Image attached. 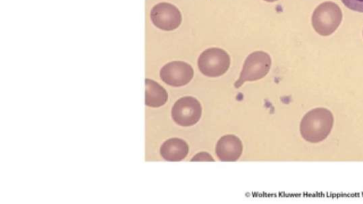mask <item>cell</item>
Masks as SVG:
<instances>
[{"label": "cell", "instance_id": "4fadbf2b", "mask_svg": "<svg viewBox=\"0 0 363 204\" xmlns=\"http://www.w3.org/2000/svg\"><path fill=\"white\" fill-rule=\"evenodd\" d=\"M264 1H265L267 2H274V1H277L278 0H264Z\"/></svg>", "mask_w": 363, "mask_h": 204}, {"label": "cell", "instance_id": "30bf717a", "mask_svg": "<svg viewBox=\"0 0 363 204\" xmlns=\"http://www.w3.org/2000/svg\"><path fill=\"white\" fill-rule=\"evenodd\" d=\"M168 98L165 89L157 82L145 79V104L151 107L164 105Z\"/></svg>", "mask_w": 363, "mask_h": 204}, {"label": "cell", "instance_id": "6da1fadb", "mask_svg": "<svg viewBox=\"0 0 363 204\" xmlns=\"http://www.w3.org/2000/svg\"><path fill=\"white\" fill-rule=\"evenodd\" d=\"M332 112L325 108H315L308 112L302 118L300 132L302 137L311 143L324 140L333 126Z\"/></svg>", "mask_w": 363, "mask_h": 204}, {"label": "cell", "instance_id": "277c9868", "mask_svg": "<svg viewBox=\"0 0 363 204\" xmlns=\"http://www.w3.org/2000/svg\"><path fill=\"white\" fill-rule=\"evenodd\" d=\"M200 72L208 77L223 75L228 70L230 58L228 53L220 48H209L203 50L198 58Z\"/></svg>", "mask_w": 363, "mask_h": 204}, {"label": "cell", "instance_id": "ba28073f", "mask_svg": "<svg viewBox=\"0 0 363 204\" xmlns=\"http://www.w3.org/2000/svg\"><path fill=\"white\" fill-rule=\"evenodd\" d=\"M242 144L240 139L233 134L223 136L217 142L216 154L222 161H235L241 156Z\"/></svg>", "mask_w": 363, "mask_h": 204}, {"label": "cell", "instance_id": "52a82bcc", "mask_svg": "<svg viewBox=\"0 0 363 204\" xmlns=\"http://www.w3.org/2000/svg\"><path fill=\"white\" fill-rule=\"evenodd\" d=\"M162 80L173 87L188 84L194 77L193 68L184 61H172L165 64L160 71Z\"/></svg>", "mask_w": 363, "mask_h": 204}, {"label": "cell", "instance_id": "8992f818", "mask_svg": "<svg viewBox=\"0 0 363 204\" xmlns=\"http://www.w3.org/2000/svg\"><path fill=\"white\" fill-rule=\"evenodd\" d=\"M150 16L155 26L166 31L177 28L182 20L179 9L169 2H160L155 5L150 11Z\"/></svg>", "mask_w": 363, "mask_h": 204}, {"label": "cell", "instance_id": "7c38bea8", "mask_svg": "<svg viewBox=\"0 0 363 204\" xmlns=\"http://www.w3.org/2000/svg\"><path fill=\"white\" fill-rule=\"evenodd\" d=\"M191 161H214V159L212 156L206 152H200L195 155L191 160Z\"/></svg>", "mask_w": 363, "mask_h": 204}, {"label": "cell", "instance_id": "3957f363", "mask_svg": "<svg viewBox=\"0 0 363 204\" xmlns=\"http://www.w3.org/2000/svg\"><path fill=\"white\" fill-rule=\"evenodd\" d=\"M271 65L272 60L268 53L262 50L251 53L244 62L240 75L234 83L235 87L239 88L245 82L262 79L269 73Z\"/></svg>", "mask_w": 363, "mask_h": 204}, {"label": "cell", "instance_id": "7a4b0ae2", "mask_svg": "<svg viewBox=\"0 0 363 204\" xmlns=\"http://www.w3.org/2000/svg\"><path fill=\"white\" fill-rule=\"evenodd\" d=\"M342 19V13L339 6L333 1H325L315 9L311 22L319 35L327 36L336 31Z\"/></svg>", "mask_w": 363, "mask_h": 204}, {"label": "cell", "instance_id": "8fae6325", "mask_svg": "<svg viewBox=\"0 0 363 204\" xmlns=\"http://www.w3.org/2000/svg\"><path fill=\"white\" fill-rule=\"evenodd\" d=\"M341 1L347 8L363 13V0H341Z\"/></svg>", "mask_w": 363, "mask_h": 204}, {"label": "cell", "instance_id": "9c48e42d", "mask_svg": "<svg viewBox=\"0 0 363 204\" xmlns=\"http://www.w3.org/2000/svg\"><path fill=\"white\" fill-rule=\"evenodd\" d=\"M189 152L186 142L179 138H171L165 141L160 147V154L164 159L179 161L184 159Z\"/></svg>", "mask_w": 363, "mask_h": 204}, {"label": "cell", "instance_id": "5b68a950", "mask_svg": "<svg viewBox=\"0 0 363 204\" xmlns=\"http://www.w3.org/2000/svg\"><path fill=\"white\" fill-rule=\"evenodd\" d=\"M202 109L200 102L190 96L179 99L172 109V117L180 126L189 127L197 123L201 118Z\"/></svg>", "mask_w": 363, "mask_h": 204}, {"label": "cell", "instance_id": "5bb4252c", "mask_svg": "<svg viewBox=\"0 0 363 204\" xmlns=\"http://www.w3.org/2000/svg\"><path fill=\"white\" fill-rule=\"evenodd\" d=\"M362 33H363V31H362Z\"/></svg>", "mask_w": 363, "mask_h": 204}]
</instances>
